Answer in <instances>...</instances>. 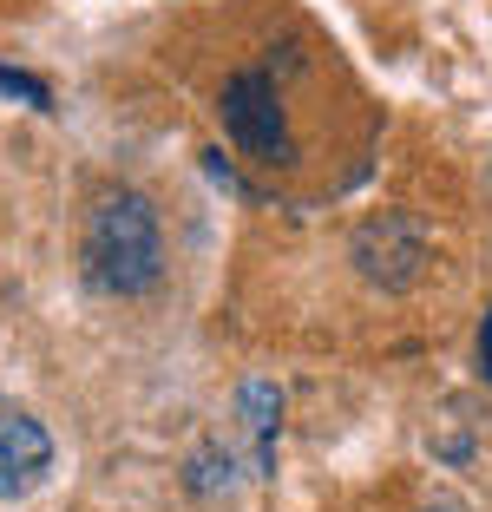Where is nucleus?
Returning <instances> with one entry per match:
<instances>
[{"label":"nucleus","instance_id":"2","mask_svg":"<svg viewBox=\"0 0 492 512\" xmlns=\"http://www.w3.org/2000/svg\"><path fill=\"white\" fill-rule=\"evenodd\" d=\"M224 132H230L237 151H250L263 165H283L289 158V125H283V106H276L269 73H237L224 86Z\"/></svg>","mask_w":492,"mask_h":512},{"label":"nucleus","instance_id":"4","mask_svg":"<svg viewBox=\"0 0 492 512\" xmlns=\"http://www.w3.org/2000/svg\"><path fill=\"white\" fill-rule=\"evenodd\" d=\"M276 421H283V394L269 381H250L243 388V427H250V467L276 473Z\"/></svg>","mask_w":492,"mask_h":512},{"label":"nucleus","instance_id":"6","mask_svg":"<svg viewBox=\"0 0 492 512\" xmlns=\"http://www.w3.org/2000/svg\"><path fill=\"white\" fill-rule=\"evenodd\" d=\"M479 375L492 381V316H486V329H479Z\"/></svg>","mask_w":492,"mask_h":512},{"label":"nucleus","instance_id":"5","mask_svg":"<svg viewBox=\"0 0 492 512\" xmlns=\"http://www.w3.org/2000/svg\"><path fill=\"white\" fill-rule=\"evenodd\" d=\"M0 99H7V106H33V112H53V92H46V79L20 73V66H0Z\"/></svg>","mask_w":492,"mask_h":512},{"label":"nucleus","instance_id":"3","mask_svg":"<svg viewBox=\"0 0 492 512\" xmlns=\"http://www.w3.org/2000/svg\"><path fill=\"white\" fill-rule=\"evenodd\" d=\"M53 467V434L33 414H0V499H27Z\"/></svg>","mask_w":492,"mask_h":512},{"label":"nucleus","instance_id":"1","mask_svg":"<svg viewBox=\"0 0 492 512\" xmlns=\"http://www.w3.org/2000/svg\"><path fill=\"white\" fill-rule=\"evenodd\" d=\"M164 270V243L158 217L138 191H112L92 204L86 217V276L112 296H145Z\"/></svg>","mask_w":492,"mask_h":512}]
</instances>
